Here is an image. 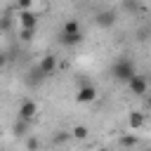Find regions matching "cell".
<instances>
[{
    "label": "cell",
    "mask_w": 151,
    "mask_h": 151,
    "mask_svg": "<svg viewBox=\"0 0 151 151\" xmlns=\"http://www.w3.org/2000/svg\"><path fill=\"white\" fill-rule=\"evenodd\" d=\"M134 73H137V66H134V61H132V59H127V57L116 59V61H113V66H111V76H113L116 80H120V83H127Z\"/></svg>",
    "instance_id": "1"
},
{
    "label": "cell",
    "mask_w": 151,
    "mask_h": 151,
    "mask_svg": "<svg viewBox=\"0 0 151 151\" xmlns=\"http://www.w3.org/2000/svg\"><path fill=\"white\" fill-rule=\"evenodd\" d=\"M116 21H118L116 9H99V12L94 14V24H97L99 28H113Z\"/></svg>",
    "instance_id": "2"
},
{
    "label": "cell",
    "mask_w": 151,
    "mask_h": 151,
    "mask_svg": "<svg viewBox=\"0 0 151 151\" xmlns=\"http://www.w3.org/2000/svg\"><path fill=\"white\" fill-rule=\"evenodd\" d=\"M35 116H38V104H35V101H31V99H24V101L19 104L17 118H21V120H28V123H33V120H35Z\"/></svg>",
    "instance_id": "3"
},
{
    "label": "cell",
    "mask_w": 151,
    "mask_h": 151,
    "mask_svg": "<svg viewBox=\"0 0 151 151\" xmlns=\"http://www.w3.org/2000/svg\"><path fill=\"white\" fill-rule=\"evenodd\" d=\"M127 87H130V92H132L134 97H144V94L149 92V83H146V78L139 76V73H134V76L127 80Z\"/></svg>",
    "instance_id": "4"
},
{
    "label": "cell",
    "mask_w": 151,
    "mask_h": 151,
    "mask_svg": "<svg viewBox=\"0 0 151 151\" xmlns=\"http://www.w3.org/2000/svg\"><path fill=\"white\" fill-rule=\"evenodd\" d=\"M35 68H38V73H40L42 78H50V76L57 71V57H54V54H45V57L38 61Z\"/></svg>",
    "instance_id": "5"
},
{
    "label": "cell",
    "mask_w": 151,
    "mask_h": 151,
    "mask_svg": "<svg viewBox=\"0 0 151 151\" xmlns=\"http://www.w3.org/2000/svg\"><path fill=\"white\" fill-rule=\"evenodd\" d=\"M17 21H19L21 28H35V26H38V14H35L31 7H28V9H19Z\"/></svg>",
    "instance_id": "6"
},
{
    "label": "cell",
    "mask_w": 151,
    "mask_h": 151,
    "mask_svg": "<svg viewBox=\"0 0 151 151\" xmlns=\"http://www.w3.org/2000/svg\"><path fill=\"white\" fill-rule=\"evenodd\" d=\"M94 99H97V87H94V85L85 83V85L78 87V92H76V101H80V104H90V101H94Z\"/></svg>",
    "instance_id": "7"
},
{
    "label": "cell",
    "mask_w": 151,
    "mask_h": 151,
    "mask_svg": "<svg viewBox=\"0 0 151 151\" xmlns=\"http://www.w3.org/2000/svg\"><path fill=\"white\" fill-rule=\"evenodd\" d=\"M59 42L64 47H76L83 42V31L80 33H59Z\"/></svg>",
    "instance_id": "8"
},
{
    "label": "cell",
    "mask_w": 151,
    "mask_h": 151,
    "mask_svg": "<svg viewBox=\"0 0 151 151\" xmlns=\"http://www.w3.org/2000/svg\"><path fill=\"white\" fill-rule=\"evenodd\" d=\"M127 125H130L132 130L144 127V113H142V111H130V116H127Z\"/></svg>",
    "instance_id": "9"
},
{
    "label": "cell",
    "mask_w": 151,
    "mask_h": 151,
    "mask_svg": "<svg viewBox=\"0 0 151 151\" xmlns=\"http://www.w3.org/2000/svg\"><path fill=\"white\" fill-rule=\"evenodd\" d=\"M28 127H31L28 120L17 118V123H14V134H17V137H26V134H28Z\"/></svg>",
    "instance_id": "10"
},
{
    "label": "cell",
    "mask_w": 151,
    "mask_h": 151,
    "mask_svg": "<svg viewBox=\"0 0 151 151\" xmlns=\"http://www.w3.org/2000/svg\"><path fill=\"white\" fill-rule=\"evenodd\" d=\"M35 33H38V26H35V28H21V26H19V40H21V42H31V40L35 38Z\"/></svg>",
    "instance_id": "11"
},
{
    "label": "cell",
    "mask_w": 151,
    "mask_h": 151,
    "mask_svg": "<svg viewBox=\"0 0 151 151\" xmlns=\"http://www.w3.org/2000/svg\"><path fill=\"white\" fill-rule=\"evenodd\" d=\"M61 33H80V21L78 19H68L61 28Z\"/></svg>",
    "instance_id": "12"
},
{
    "label": "cell",
    "mask_w": 151,
    "mask_h": 151,
    "mask_svg": "<svg viewBox=\"0 0 151 151\" xmlns=\"http://www.w3.org/2000/svg\"><path fill=\"white\" fill-rule=\"evenodd\" d=\"M139 144V137L137 134H125V137H120V146H137Z\"/></svg>",
    "instance_id": "13"
},
{
    "label": "cell",
    "mask_w": 151,
    "mask_h": 151,
    "mask_svg": "<svg viewBox=\"0 0 151 151\" xmlns=\"http://www.w3.org/2000/svg\"><path fill=\"white\" fill-rule=\"evenodd\" d=\"M87 132H90V130H87L85 125H76V127L71 130V134H73L76 139H87Z\"/></svg>",
    "instance_id": "14"
},
{
    "label": "cell",
    "mask_w": 151,
    "mask_h": 151,
    "mask_svg": "<svg viewBox=\"0 0 151 151\" xmlns=\"http://www.w3.org/2000/svg\"><path fill=\"white\" fill-rule=\"evenodd\" d=\"M9 26H12V17H9V14H5V17L0 19V31H2V33H7V31H9Z\"/></svg>",
    "instance_id": "15"
},
{
    "label": "cell",
    "mask_w": 151,
    "mask_h": 151,
    "mask_svg": "<svg viewBox=\"0 0 151 151\" xmlns=\"http://www.w3.org/2000/svg\"><path fill=\"white\" fill-rule=\"evenodd\" d=\"M38 146H40V139L38 137H28L26 139V149H38Z\"/></svg>",
    "instance_id": "16"
},
{
    "label": "cell",
    "mask_w": 151,
    "mask_h": 151,
    "mask_svg": "<svg viewBox=\"0 0 151 151\" xmlns=\"http://www.w3.org/2000/svg\"><path fill=\"white\" fill-rule=\"evenodd\" d=\"M123 5H125V9H127V12H137V7H139V2H137V0H125Z\"/></svg>",
    "instance_id": "17"
},
{
    "label": "cell",
    "mask_w": 151,
    "mask_h": 151,
    "mask_svg": "<svg viewBox=\"0 0 151 151\" xmlns=\"http://www.w3.org/2000/svg\"><path fill=\"white\" fill-rule=\"evenodd\" d=\"M33 2H35V0H17V7H19V9H28Z\"/></svg>",
    "instance_id": "18"
},
{
    "label": "cell",
    "mask_w": 151,
    "mask_h": 151,
    "mask_svg": "<svg viewBox=\"0 0 151 151\" xmlns=\"http://www.w3.org/2000/svg\"><path fill=\"white\" fill-rule=\"evenodd\" d=\"M68 134H54V142H66Z\"/></svg>",
    "instance_id": "19"
},
{
    "label": "cell",
    "mask_w": 151,
    "mask_h": 151,
    "mask_svg": "<svg viewBox=\"0 0 151 151\" xmlns=\"http://www.w3.org/2000/svg\"><path fill=\"white\" fill-rule=\"evenodd\" d=\"M5 61H7V57H5V54H0V68L5 66Z\"/></svg>",
    "instance_id": "20"
}]
</instances>
